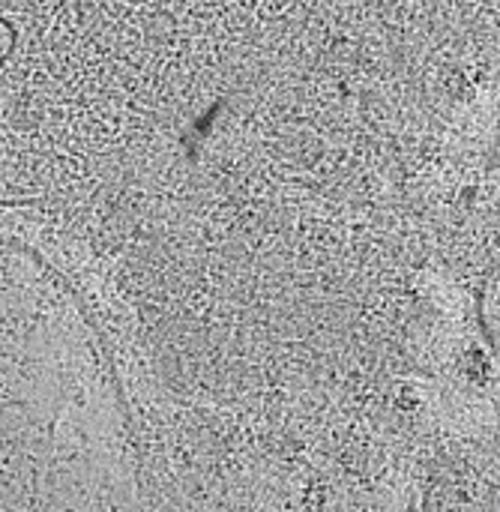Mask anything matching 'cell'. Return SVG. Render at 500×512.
Here are the masks:
<instances>
[{"label": "cell", "mask_w": 500, "mask_h": 512, "mask_svg": "<svg viewBox=\"0 0 500 512\" xmlns=\"http://www.w3.org/2000/svg\"><path fill=\"white\" fill-rule=\"evenodd\" d=\"M15 27L6 21V18H0V63L3 60H9L12 57V51H15Z\"/></svg>", "instance_id": "2"}, {"label": "cell", "mask_w": 500, "mask_h": 512, "mask_svg": "<svg viewBox=\"0 0 500 512\" xmlns=\"http://www.w3.org/2000/svg\"><path fill=\"white\" fill-rule=\"evenodd\" d=\"M132 3H144V0H132Z\"/></svg>", "instance_id": "3"}, {"label": "cell", "mask_w": 500, "mask_h": 512, "mask_svg": "<svg viewBox=\"0 0 500 512\" xmlns=\"http://www.w3.org/2000/svg\"><path fill=\"white\" fill-rule=\"evenodd\" d=\"M177 33V24L168 12H156L147 18V27H144V36H147V45H168Z\"/></svg>", "instance_id": "1"}]
</instances>
